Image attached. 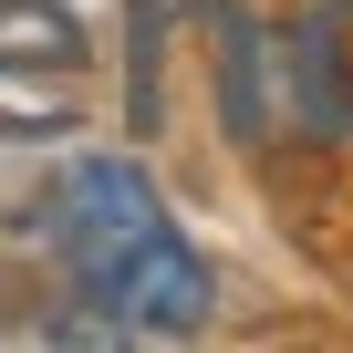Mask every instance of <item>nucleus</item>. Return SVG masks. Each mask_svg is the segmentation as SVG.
I'll return each mask as SVG.
<instances>
[{
  "label": "nucleus",
  "instance_id": "1",
  "mask_svg": "<svg viewBox=\"0 0 353 353\" xmlns=\"http://www.w3.org/2000/svg\"><path fill=\"white\" fill-rule=\"evenodd\" d=\"M52 250L73 270V291L94 301L104 332H198L208 322V260L188 250V229L166 219L156 176L135 156H83L52 188Z\"/></svg>",
  "mask_w": 353,
  "mask_h": 353
},
{
  "label": "nucleus",
  "instance_id": "2",
  "mask_svg": "<svg viewBox=\"0 0 353 353\" xmlns=\"http://www.w3.org/2000/svg\"><path fill=\"white\" fill-rule=\"evenodd\" d=\"M94 114V32L63 0H0V135L52 145Z\"/></svg>",
  "mask_w": 353,
  "mask_h": 353
}]
</instances>
